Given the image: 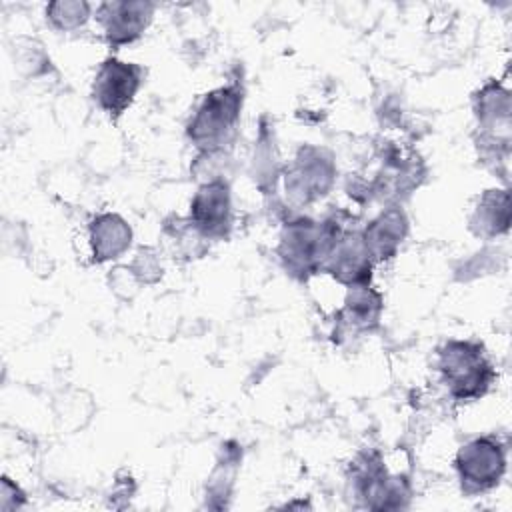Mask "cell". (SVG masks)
I'll use <instances>...</instances> for the list:
<instances>
[{"label": "cell", "instance_id": "cell-1", "mask_svg": "<svg viewBox=\"0 0 512 512\" xmlns=\"http://www.w3.org/2000/svg\"><path fill=\"white\" fill-rule=\"evenodd\" d=\"M438 366L446 386L458 400L482 396L494 378V370L484 358L482 348L472 342H448L440 350Z\"/></svg>", "mask_w": 512, "mask_h": 512}, {"label": "cell", "instance_id": "cell-2", "mask_svg": "<svg viewBox=\"0 0 512 512\" xmlns=\"http://www.w3.org/2000/svg\"><path fill=\"white\" fill-rule=\"evenodd\" d=\"M240 106L242 94L236 86L218 88L206 94L188 126L190 138L206 150L216 148L222 144L228 132H232L240 114Z\"/></svg>", "mask_w": 512, "mask_h": 512}, {"label": "cell", "instance_id": "cell-3", "mask_svg": "<svg viewBox=\"0 0 512 512\" xmlns=\"http://www.w3.org/2000/svg\"><path fill=\"white\" fill-rule=\"evenodd\" d=\"M336 234L330 226H320L310 220H298L284 228L280 242V256L286 268L296 272H312L326 262Z\"/></svg>", "mask_w": 512, "mask_h": 512}, {"label": "cell", "instance_id": "cell-4", "mask_svg": "<svg viewBox=\"0 0 512 512\" xmlns=\"http://www.w3.org/2000/svg\"><path fill=\"white\" fill-rule=\"evenodd\" d=\"M142 82V68L130 62L108 58L94 78V100L110 116H120Z\"/></svg>", "mask_w": 512, "mask_h": 512}, {"label": "cell", "instance_id": "cell-5", "mask_svg": "<svg viewBox=\"0 0 512 512\" xmlns=\"http://www.w3.org/2000/svg\"><path fill=\"white\" fill-rule=\"evenodd\" d=\"M456 468L468 490H488L504 472V450L492 438H478L460 448Z\"/></svg>", "mask_w": 512, "mask_h": 512}, {"label": "cell", "instance_id": "cell-6", "mask_svg": "<svg viewBox=\"0 0 512 512\" xmlns=\"http://www.w3.org/2000/svg\"><path fill=\"white\" fill-rule=\"evenodd\" d=\"M154 6L148 2H106L98 8V20L104 26L112 46L136 40L148 26Z\"/></svg>", "mask_w": 512, "mask_h": 512}, {"label": "cell", "instance_id": "cell-7", "mask_svg": "<svg viewBox=\"0 0 512 512\" xmlns=\"http://www.w3.org/2000/svg\"><path fill=\"white\" fill-rule=\"evenodd\" d=\"M190 218L194 228L204 236H224L230 226L228 186L220 180L204 184L192 200Z\"/></svg>", "mask_w": 512, "mask_h": 512}, {"label": "cell", "instance_id": "cell-8", "mask_svg": "<svg viewBox=\"0 0 512 512\" xmlns=\"http://www.w3.org/2000/svg\"><path fill=\"white\" fill-rule=\"evenodd\" d=\"M130 228L128 224L116 214H102L92 222L90 238L94 258L98 262L110 260L120 256L130 246Z\"/></svg>", "mask_w": 512, "mask_h": 512}, {"label": "cell", "instance_id": "cell-9", "mask_svg": "<svg viewBox=\"0 0 512 512\" xmlns=\"http://www.w3.org/2000/svg\"><path fill=\"white\" fill-rule=\"evenodd\" d=\"M404 230H406V220L396 210L386 212L378 220H374L364 234V242L370 256L388 258L390 254H394L396 246L402 242Z\"/></svg>", "mask_w": 512, "mask_h": 512}, {"label": "cell", "instance_id": "cell-10", "mask_svg": "<svg viewBox=\"0 0 512 512\" xmlns=\"http://www.w3.org/2000/svg\"><path fill=\"white\" fill-rule=\"evenodd\" d=\"M90 6L84 2H52L46 6L48 20L60 30H72L86 22Z\"/></svg>", "mask_w": 512, "mask_h": 512}]
</instances>
